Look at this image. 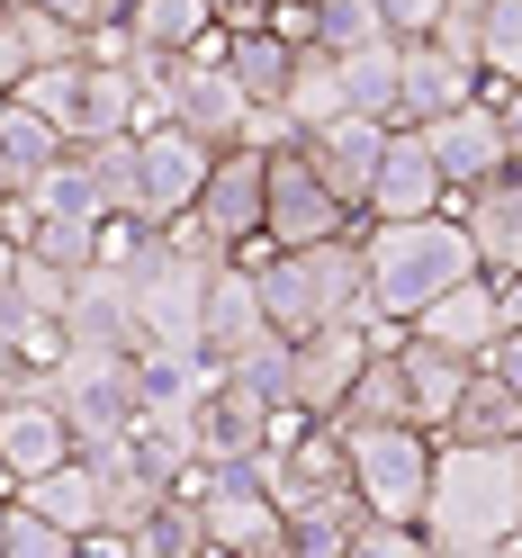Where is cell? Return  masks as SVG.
Instances as JSON below:
<instances>
[{"label": "cell", "mask_w": 522, "mask_h": 558, "mask_svg": "<svg viewBox=\"0 0 522 558\" xmlns=\"http://www.w3.org/2000/svg\"><path fill=\"white\" fill-rule=\"evenodd\" d=\"M522 532V441H441L433 433V496H424V541L441 558L505 549Z\"/></svg>", "instance_id": "6da1fadb"}, {"label": "cell", "mask_w": 522, "mask_h": 558, "mask_svg": "<svg viewBox=\"0 0 522 558\" xmlns=\"http://www.w3.org/2000/svg\"><path fill=\"white\" fill-rule=\"evenodd\" d=\"M253 289H262V316L280 342H306L325 325H369V262H361V234H333V243H306V253H270L253 243Z\"/></svg>", "instance_id": "7a4b0ae2"}, {"label": "cell", "mask_w": 522, "mask_h": 558, "mask_svg": "<svg viewBox=\"0 0 522 558\" xmlns=\"http://www.w3.org/2000/svg\"><path fill=\"white\" fill-rule=\"evenodd\" d=\"M361 262H369V325H414L441 289L477 279V243L450 217H405V226H361Z\"/></svg>", "instance_id": "3957f363"}, {"label": "cell", "mask_w": 522, "mask_h": 558, "mask_svg": "<svg viewBox=\"0 0 522 558\" xmlns=\"http://www.w3.org/2000/svg\"><path fill=\"white\" fill-rule=\"evenodd\" d=\"M342 477L369 505V522H424L433 496V433L424 424H361L342 433Z\"/></svg>", "instance_id": "277c9868"}, {"label": "cell", "mask_w": 522, "mask_h": 558, "mask_svg": "<svg viewBox=\"0 0 522 558\" xmlns=\"http://www.w3.org/2000/svg\"><path fill=\"white\" fill-rule=\"evenodd\" d=\"M207 154L198 135H181V126H145V135H126V171H118V217H135V226H181L190 207H198V190H207Z\"/></svg>", "instance_id": "5b68a950"}, {"label": "cell", "mask_w": 522, "mask_h": 558, "mask_svg": "<svg viewBox=\"0 0 522 558\" xmlns=\"http://www.w3.org/2000/svg\"><path fill=\"white\" fill-rule=\"evenodd\" d=\"M37 388L63 405L82 450H118L145 433V361H54Z\"/></svg>", "instance_id": "8992f818"}, {"label": "cell", "mask_w": 522, "mask_h": 558, "mask_svg": "<svg viewBox=\"0 0 522 558\" xmlns=\"http://www.w3.org/2000/svg\"><path fill=\"white\" fill-rule=\"evenodd\" d=\"M162 118L181 126V135H198L207 154H234V145H253V99L234 90V73H226V27L207 37L198 54H181V73H171V99H162Z\"/></svg>", "instance_id": "52a82bcc"}, {"label": "cell", "mask_w": 522, "mask_h": 558, "mask_svg": "<svg viewBox=\"0 0 522 558\" xmlns=\"http://www.w3.org/2000/svg\"><path fill=\"white\" fill-rule=\"evenodd\" d=\"M181 496H198L207 549H217V558H270V549H289V513H280V496H270L253 469H190Z\"/></svg>", "instance_id": "ba28073f"}, {"label": "cell", "mask_w": 522, "mask_h": 558, "mask_svg": "<svg viewBox=\"0 0 522 558\" xmlns=\"http://www.w3.org/2000/svg\"><path fill=\"white\" fill-rule=\"evenodd\" d=\"M333 234H361V217L342 207L316 171H306V154H270V207H262V243L270 253H306V243H333Z\"/></svg>", "instance_id": "9c48e42d"}, {"label": "cell", "mask_w": 522, "mask_h": 558, "mask_svg": "<svg viewBox=\"0 0 522 558\" xmlns=\"http://www.w3.org/2000/svg\"><path fill=\"white\" fill-rule=\"evenodd\" d=\"M262 207H270V154L234 145V154L207 162V190H198V207H190V226L217 243V253L243 262V253L262 243Z\"/></svg>", "instance_id": "30bf717a"}, {"label": "cell", "mask_w": 522, "mask_h": 558, "mask_svg": "<svg viewBox=\"0 0 522 558\" xmlns=\"http://www.w3.org/2000/svg\"><path fill=\"white\" fill-rule=\"evenodd\" d=\"M63 460H82L73 424H63V405L46 388H19L10 405H0V496H19V486L54 477Z\"/></svg>", "instance_id": "8fae6325"}, {"label": "cell", "mask_w": 522, "mask_h": 558, "mask_svg": "<svg viewBox=\"0 0 522 558\" xmlns=\"http://www.w3.org/2000/svg\"><path fill=\"white\" fill-rule=\"evenodd\" d=\"M414 135L433 145L450 198H469V190L496 181V171H513V154H505V118H496V90L469 99V109H450V118H433V126H414Z\"/></svg>", "instance_id": "7c38bea8"}, {"label": "cell", "mask_w": 522, "mask_h": 558, "mask_svg": "<svg viewBox=\"0 0 522 558\" xmlns=\"http://www.w3.org/2000/svg\"><path fill=\"white\" fill-rule=\"evenodd\" d=\"M298 154H306V171H316V181H325V190L369 226V190H378L388 126H369V118H333V126H316V135H298Z\"/></svg>", "instance_id": "4fadbf2b"}, {"label": "cell", "mask_w": 522, "mask_h": 558, "mask_svg": "<svg viewBox=\"0 0 522 558\" xmlns=\"http://www.w3.org/2000/svg\"><path fill=\"white\" fill-rule=\"evenodd\" d=\"M450 207V181L433 145L414 126H388V154H378V190H369V226H405V217H441Z\"/></svg>", "instance_id": "5bb4252c"}, {"label": "cell", "mask_w": 522, "mask_h": 558, "mask_svg": "<svg viewBox=\"0 0 522 558\" xmlns=\"http://www.w3.org/2000/svg\"><path fill=\"white\" fill-rule=\"evenodd\" d=\"M198 342H207V361L234 369V361H253L262 342H280L262 316V289H253V262H226L217 279H207V316H198Z\"/></svg>", "instance_id": "9a60e30c"}, {"label": "cell", "mask_w": 522, "mask_h": 558, "mask_svg": "<svg viewBox=\"0 0 522 558\" xmlns=\"http://www.w3.org/2000/svg\"><path fill=\"white\" fill-rule=\"evenodd\" d=\"M63 361H145V352H135V316H126V279H109V270L73 279V306H63Z\"/></svg>", "instance_id": "2e32d148"}, {"label": "cell", "mask_w": 522, "mask_h": 558, "mask_svg": "<svg viewBox=\"0 0 522 558\" xmlns=\"http://www.w3.org/2000/svg\"><path fill=\"white\" fill-rule=\"evenodd\" d=\"M405 333H424V342H441V352H460V361H486L505 342V298H496V279H460V289H441L424 316H414Z\"/></svg>", "instance_id": "e0dca14e"}, {"label": "cell", "mask_w": 522, "mask_h": 558, "mask_svg": "<svg viewBox=\"0 0 522 558\" xmlns=\"http://www.w3.org/2000/svg\"><path fill=\"white\" fill-rule=\"evenodd\" d=\"M450 217L469 226L477 270H486V279H513V270H522V171H496L486 190L450 198Z\"/></svg>", "instance_id": "ac0fdd59"}, {"label": "cell", "mask_w": 522, "mask_h": 558, "mask_svg": "<svg viewBox=\"0 0 522 558\" xmlns=\"http://www.w3.org/2000/svg\"><path fill=\"white\" fill-rule=\"evenodd\" d=\"M397 369H405V424H424V433H441V424H450V405H460V388H469V369H477V361H460V352H441V342H424V333H405V342H397Z\"/></svg>", "instance_id": "d6986e66"}, {"label": "cell", "mask_w": 522, "mask_h": 558, "mask_svg": "<svg viewBox=\"0 0 522 558\" xmlns=\"http://www.w3.org/2000/svg\"><path fill=\"white\" fill-rule=\"evenodd\" d=\"M469 99H486V82L469 73V63H450L441 46H405L397 126H433V118H450V109H469Z\"/></svg>", "instance_id": "ffe728a7"}, {"label": "cell", "mask_w": 522, "mask_h": 558, "mask_svg": "<svg viewBox=\"0 0 522 558\" xmlns=\"http://www.w3.org/2000/svg\"><path fill=\"white\" fill-rule=\"evenodd\" d=\"M280 513H289V558H342L361 541V522H369V505L352 496V486H306V496H289Z\"/></svg>", "instance_id": "44dd1931"}, {"label": "cell", "mask_w": 522, "mask_h": 558, "mask_svg": "<svg viewBox=\"0 0 522 558\" xmlns=\"http://www.w3.org/2000/svg\"><path fill=\"white\" fill-rule=\"evenodd\" d=\"M19 198L37 207L46 226H109V217H118V207H109V190H99V171H90V154H82V145L63 154V162L46 171V181H27Z\"/></svg>", "instance_id": "7402d4cb"}, {"label": "cell", "mask_w": 522, "mask_h": 558, "mask_svg": "<svg viewBox=\"0 0 522 558\" xmlns=\"http://www.w3.org/2000/svg\"><path fill=\"white\" fill-rule=\"evenodd\" d=\"M441 441H522V397L477 361L469 388H460V405H450V424H441Z\"/></svg>", "instance_id": "603a6c76"}, {"label": "cell", "mask_w": 522, "mask_h": 558, "mask_svg": "<svg viewBox=\"0 0 522 558\" xmlns=\"http://www.w3.org/2000/svg\"><path fill=\"white\" fill-rule=\"evenodd\" d=\"M397 90H405V46L378 37L361 54H342V99H352V118L369 126H397Z\"/></svg>", "instance_id": "cb8c5ba5"}, {"label": "cell", "mask_w": 522, "mask_h": 558, "mask_svg": "<svg viewBox=\"0 0 522 558\" xmlns=\"http://www.w3.org/2000/svg\"><path fill=\"white\" fill-rule=\"evenodd\" d=\"M280 118H289L298 135H316V126H333V118H352V99H342V54H325V46H298V73H289Z\"/></svg>", "instance_id": "d4e9b609"}, {"label": "cell", "mask_w": 522, "mask_h": 558, "mask_svg": "<svg viewBox=\"0 0 522 558\" xmlns=\"http://www.w3.org/2000/svg\"><path fill=\"white\" fill-rule=\"evenodd\" d=\"M126 37L181 63V54H198L207 37H217V10H207V0H135V10H126Z\"/></svg>", "instance_id": "484cf974"}, {"label": "cell", "mask_w": 522, "mask_h": 558, "mask_svg": "<svg viewBox=\"0 0 522 558\" xmlns=\"http://www.w3.org/2000/svg\"><path fill=\"white\" fill-rule=\"evenodd\" d=\"M226 73H234V90L253 99V109H280V99H289V73H298V46H280L270 27L226 37Z\"/></svg>", "instance_id": "4316f807"}, {"label": "cell", "mask_w": 522, "mask_h": 558, "mask_svg": "<svg viewBox=\"0 0 522 558\" xmlns=\"http://www.w3.org/2000/svg\"><path fill=\"white\" fill-rule=\"evenodd\" d=\"M10 505H27V513H46V522H63V532H99V477H90V460H63L54 477H37V486H19Z\"/></svg>", "instance_id": "83f0119b"}, {"label": "cell", "mask_w": 522, "mask_h": 558, "mask_svg": "<svg viewBox=\"0 0 522 558\" xmlns=\"http://www.w3.org/2000/svg\"><path fill=\"white\" fill-rule=\"evenodd\" d=\"M0 154H10L19 190H27V181H46V171L73 154V135H63V126H46L37 109H19V99H0Z\"/></svg>", "instance_id": "f1b7e54d"}, {"label": "cell", "mask_w": 522, "mask_h": 558, "mask_svg": "<svg viewBox=\"0 0 522 558\" xmlns=\"http://www.w3.org/2000/svg\"><path fill=\"white\" fill-rule=\"evenodd\" d=\"M126 558H217V549H207V513H198V496H162V513L126 532Z\"/></svg>", "instance_id": "f546056e"}, {"label": "cell", "mask_w": 522, "mask_h": 558, "mask_svg": "<svg viewBox=\"0 0 522 558\" xmlns=\"http://www.w3.org/2000/svg\"><path fill=\"white\" fill-rule=\"evenodd\" d=\"M361 424H405V369L397 352H369V369L352 378V397H342L333 433H361Z\"/></svg>", "instance_id": "4dcf8cb0"}, {"label": "cell", "mask_w": 522, "mask_h": 558, "mask_svg": "<svg viewBox=\"0 0 522 558\" xmlns=\"http://www.w3.org/2000/svg\"><path fill=\"white\" fill-rule=\"evenodd\" d=\"M63 306H73V270L19 253V279H10V306H0V316H19V325H63Z\"/></svg>", "instance_id": "1f68e13d"}, {"label": "cell", "mask_w": 522, "mask_h": 558, "mask_svg": "<svg viewBox=\"0 0 522 558\" xmlns=\"http://www.w3.org/2000/svg\"><path fill=\"white\" fill-rule=\"evenodd\" d=\"M477 73H486V90H513L522 82V0H486V19H477Z\"/></svg>", "instance_id": "d6a6232c"}, {"label": "cell", "mask_w": 522, "mask_h": 558, "mask_svg": "<svg viewBox=\"0 0 522 558\" xmlns=\"http://www.w3.org/2000/svg\"><path fill=\"white\" fill-rule=\"evenodd\" d=\"M10 99H19V109H37L46 126L82 135V63H37V73H27Z\"/></svg>", "instance_id": "836d02e7"}, {"label": "cell", "mask_w": 522, "mask_h": 558, "mask_svg": "<svg viewBox=\"0 0 522 558\" xmlns=\"http://www.w3.org/2000/svg\"><path fill=\"white\" fill-rule=\"evenodd\" d=\"M388 37V19H378V0H316V46L325 54H361Z\"/></svg>", "instance_id": "e575fe53"}, {"label": "cell", "mask_w": 522, "mask_h": 558, "mask_svg": "<svg viewBox=\"0 0 522 558\" xmlns=\"http://www.w3.org/2000/svg\"><path fill=\"white\" fill-rule=\"evenodd\" d=\"M10 558H90V541L46 522V513H27V505H10Z\"/></svg>", "instance_id": "d590c367"}, {"label": "cell", "mask_w": 522, "mask_h": 558, "mask_svg": "<svg viewBox=\"0 0 522 558\" xmlns=\"http://www.w3.org/2000/svg\"><path fill=\"white\" fill-rule=\"evenodd\" d=\"M342 558H433V541H424V522H361V541Z\"/></svg>", "instance_id": "8d00e7d4"}, {"label": "cell", "mask_w": 522, "mask_h": 558, "mask_svg": "<svg viewBox=\"0 0 522 558\" xmlns=\"http://www.w3.org/2000/svg\"><path fill=\"white\" fill-rule=\"evenodd\" d=\"M441 10H450V0H378V19H388L397 46H424L433 27H441Z\"/></svg>", "instance_id": "74e56055"}, {"label": "cell", "mask_w": 522, "mask_h": 558, "mask_svg": "<svg viewBox=\"0 0 522 558\" xmlns=\"http://www.w3.org/2000/svg\"><path fill=\"white\" fill-rule=\"evenodd\" d=\"M37 10H54L63 27H82V37H99V27H126L135 0H37Z\"/></svg>", "instance_id": "f35d334b"}, {"label": "cell", "mask_w": 522, "mask_h": 558, "mask_svg": "<svg viewBox=\"0 0 522 558\" xmlns=\"http://www.w3.org/2000/svg\"><path fill=\"white\" fill-rule=\"evenodd\" d=\"M27 82V37H19V0H0V99Z\"/></svg>", "instance_id": "ab89813d"}, {"label": "cell", "mask_w": 522, "mask_h": 558, "mask_svg": "<svg viewBox=\"0 0 522 558\" xmlns=\"http://www.w3.org/2000/svg\"><path fill=\"white\" fill-rule=\"evenodd\" d=\"M207 10H217L226 37H253V27H270V10H280V0H207Z\"/></svg>", "instance_id": "60d3db41"}, {"label": "cell", "mask_w": 522, "mask_h": 558, "mask_svg": "<svg viewBox=\"0 0 522 558\" xmlns=\"http://www.w3.org/2000/svg\"><path fill=\"white\" fill-rule=\"evenodd\" d=\"M496 118H505V154H513V171H522V82L496 90Z\"/></svg>", "instance_id": "b9f144b4"}, {"label": "cell", "mask_w": 522, "mask_h": 558, "mask_svg": "<svg viewBox=\"0 0 522 558\" xmlns=\"http://www.w3.org/2000/svg\"><path fill=\"white\" fill-rule=\"evenodd\" d=\"M486 369H496V378H505V388L522 397V333H505V342H496V352H486Z\"/></svg>", "instance_id": "7bdbcfd3"}, {"label": "cell", "mask_w": 522, "mask_h": 558, "mask_svg": "<svg viewBox=\"0 0 522 558\" xmlns=\"http://www.w3.org/2000/svg\"><path fill=\"white\" fill-rule=\"evenodd\" d=\"M496 298H505V333H522V270H513V279H496Z\"/></svg>", "instance_id": "ee69618b"}, {"label": "cell", "mask_w": 522, "mask_h": 558, "mask_svg": "<svg viewBox=\"0 0 522 558\" xmlns=\"http://www.w3.org/2000/svg\"><path fill=\"white\" fill-rule=\"evenodd\" d=\"M90 558H126V541L118 532H90Z\"/></svg>", "instance_id": "f6af8a7d"}, {"label": "cell", "mask_w": 522, "mask_h": 558, "mask_svg": "<svg viewBox=\"0 0 522 558\" xmlns=\"http://www.w3.org/2000/svg\"><path fill=\"white\" fill-rule=\"evenodd\" d=\"M19 198V171H10V154H0V207H10Z\"/></svg>", "instance_id": "bcb514c9"}, {"label": "cell", "mask_w": 522, "mask_h": 558, "mask_svg": "<svg viewBox=\"0 0 522 558\" xmlns=\"http://www.w3.org/2000/svg\"><path fill=\"white\" fill-rule=\"evenodd\" d=\"M0 558H10V496H0Z\"/></svg>", "instance_id": "7dc6e473"}, {"label": "cell", "mask_w": 522, "mask_h": 558, "mask_svg": "<svg viewBox=\"0 0 522 558\" xmlns=\"http://www.w3.org/2000/svg\"><path fill=\"white\" fill-rule=\"evenodd\" d=\"M433 558H441V549H433ZM477 558H496V549H477Z\"/></svg>", "instance_id": "c3c4849f"}, {"label": "cell", "mask_w": 522, "mask_h": 558, "mask_svg": "<svg viewBox=\"0 0 522 558\" xmlns=\"http://www.w3.org/2000/svg\"><path fill=\"white\" fill-rule=\"evenodd\" d=\"M0 243H10V226H0Z\"/></svg>", "instance_id": "681fc988"}, {"label": "cell", "mask_w": 522, "mask_h": 558, "mask_svg": "<svg viewBox=\"0 0 522 558\" xmlns=\"http://www.w3.org/2000/svg\"><path fill=\"white\" fill-rule=\"evenodd\" d=\"M0 405H10V388H0Z\"/></svg>", "instance_id": "f907efd6"}, {"label": "cell", "mask_w": 522, "mask_h": 558, "mask_svg": "<svg viewBox=\"0 0 522 558\" xmlns=\"http://www.w3.org/2000/svg\"><path fill=\"white\" fill-rule=\"evenodd\" d=\"M270 558H289V549H270Z\"/></svg>", "instance_id": "816d5d0a"}, {"label": "cell", "mask_w": 522, "mask_h": 558, "mask_svg": "<svg viewBox=\"0 0 522 558\" xmlns=\"http://www.w3.org/2000/svg\"><path fill=\"white\" fill-rule=\"evenodd\" d=\"M306 10H316V0H306Z\"/></svg>", "instance_id": "f5cc1de1"}]
</instances>
